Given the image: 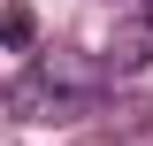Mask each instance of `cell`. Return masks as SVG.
<instances>
[{
    "label": "cell",
    "instance_id": "obj_2",
    "mask_svg": "<svg viewBox=\"0 0 153 146\" xmlns=\"http://www.w3.org/2000/svg\"><path fill=\"white\" fill-rule=\"evenodd\" d=\"M146 62H153V8H146V16H130V23H115L100 69H107V77H138Z\"/></svg>",
    "mask_w": 153,
    "mask_h": 146
},
{
    "label": "cell",
    "instance_id": "obj_4",
    "mask_svg": "<svg viewBox=\"0 0 153 146\" xmlns=\"http://www.w3.org/2000/svg\"><path fill=\"white\" fill-rule=\"evenodd\" d=\"M31 38H38V16L23 8V0H16V8H0V46H16V54H23Z\"/></svg>",
    "mask_w": 153,
    "mask_h": 146
},
{
    "label": "cell",
    "instance_id": "obj_3",
    "mask_svg": "<svg viewBox=\"0 0 153 146\" xmlns=\"http://www.w3.org/2000/svg\"><path fill=\"white\" fill-rule=\"evenodd\" d=\"M31 69H38V77H54L61 92H100V77H107V69H100V54H76V46H46Z\"/></svg>",
    "mask_w": 153,
    "mask_h": 146
},
{
    "label": "cell",
    "instance_id": "obj_5",
    "mask_svg": "<svg viewBox=\"0 0 153 146\" xmlns=\"http://www.w3.org/2000/svg\"><path fill=\"white\" fill-rule=\"evenodd\" d=\"M146 8H153V0H146Z\"/></svg>",
    "mask_w": 153,
    "mask_h": 146
},
{
    "label": "cell",
    "instance_id": "obj_1",
    "mask_svg": "<svg viewBox=\"0 0 153 146\" xmlns=\"http://www.w3.org/2000/svg\"><path fill=\"white\" fill-rule=\"evenodd\" d=\"M0 108L16 115V123H84V115H92V92H61L54 77L23 69V77L0 85Z\"/></svg>",
    "mask_w": 153,
    "mask_h": 146
}]
</instances>
